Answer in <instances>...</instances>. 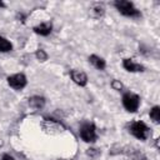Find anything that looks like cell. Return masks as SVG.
Returning <instances> with one entry per match:
<instances>
[{
  "mask_svg": "<svg viewBox=\"0 0 160 160\" xmlns=\"http://www.w3.org/2000/svg\"><path fill=\"white\" fill-rule=\"evenodd\" d=\"M86 155L90 156V158H96V156L100 155V150L96 149V148H89V149L86 150Z\"/></svg>",
  "mask_w": 160,
  "mask_h": 160,
  "instance_id": "17",
  "label": "cell"
},
{
  "mask_svg": "<svg viewBox=\"0 0 160 160\" xmlns=\"http://www.w3.org/2000/svg\"><path fill=\"white\" fill-rule=\"evenodd\" d=\"M12 50V44L0 35V52H9Z\"/></svg>",
  "mask_w": 160,
  "mask_h": 160,
  "instance_id": "14",
  "label": "cell"
},
{
  "mask_svg": "<svg viewBox=\"0 0 160 160\" xmlns=\"http://www.w3.org/2000/svg\"><path fill=\"white\" fill-rule=\"evenodd\" d=\"M1 160H15L10 154H4L2 156H1Z\"/></svg>",
  "mask_w": 160,
  "mask_h": 160,
  "instance_id": "21",
  "label": "cell"
},
{
  "mask_svg": "<svg viewBox=\"0 0 160 160\" xmlns=\"http://www.w3.org/2000/svg\"><path fill=\"white\" fill-rule=\"evenodd\" d=\"M29 106L30 108H32V109H35V110H40V109H42L44 106H45V102H46V100H45V98L44 96H40V95H34V96H30L29 98Z\"/></svg>",
  "mask_w": 160,
  "mask_h": 160,
  "instance_id": "12",
  "label": "cell"
},
{
  "mask_svg": "<svg viewBox=\"0 0 160 160\" xmlns=\"http://www.w3.org/2000/svg\"><path fill=\"white\" fill-rule=\"evenodd\" d=\"M80 138L85 142H95L98 139L96 128L92 122H85L80 128Z\"/></svg>",
  "mask_w": 160,
  "mask_h": 160,
  "instance_id": "5",
  "label": "cell"
},
{
  "mask_svg": "<svg viewBox=\"0 0 160 160\" xmlns=\"http://www.w3.org/2000/svg\"><path fill=\"white\" fill-rule=\"evenodd\" d=\"M128 131L138 140L145 141L150 135V129L144 121H131L128 124Z\"/></svg>",
  "mask_w": 160,
  "mask_h": 160,
  "instance_id": "2",
  "label": "cell"
},
{
  "mask_svg": "<svg viewBox=\"0 0 160 160\" xmlns=\"http://www.w3.org/2000/svg\"><path fill=\"white\" fill-rule=\"evenodd\" d=\"M139 51H140L142 55H145V56H148V55L150 54V50H149L146 46H144V45H140V46H139Z\"/></svg>",
  "mask_w": 160,
  "mask_h": 160,
  "instance_id": "19",
  "label": "cell"
},
{
  "mask_svg": "<svg viewBox=\"0 0 160 160\" xmlns=\"http://www.w3.org/2000/svg\"><path fill=\"white\" fill-rule=\"evenodd\" d=\"M6 5H5V2H2L1 0H0V8H5Z\"/></svg>",
  "mask_w": 160,
  "mask_h": 160,
  "instance_id": "22",
  "label": "cell"
},
{
  "mask_svg": "<svg viewBox=\"0 0 160 160\" xmlns=\"http://www.w3.org/2000/svg\"><path fill=\"white\" fill-rule=\"evenodd\" d=\"M8 84L14 90H22L28 84V79L21 72L20 74H14V75H10L8 78Z\"/></svg>",
  "mask_w": 160,
  "mask_h": 160,
  "instance_id": "6",
  "label": "cell"
},
{
  "mask_svg": "<svg viewBox=\"0 0 160 160\" xmlns=\"http://www.w3.org/2000/svg\"><path fill=\"white\" fill-rule=\"evenodd\" d=\"M104 14H105V8H104L102 4H100V2H94V4L90 5V8H89V15H90L92 19H96V20H98V19L102 18Z\"/></svg>",
  "mask_w": 160,
  "mask_h": 160,
  "instance_id": "9",
  "label": "cell"
},
{
  "mask_svg": "<svg viewBox=\"0 0 160 160\" xmlns=\"http://www.w3.org/2000/svg\"><path fill=\"white\" fill-rule=\"evenodd\" d=\"M35 58H36L39 61L44 62V61H46V60H48L49 55L46 54V51H45V50H42V49H38V50L35 51Z\"/></svg>",
  "mask_w": 160,
  "mask_h": 160,
  "instance_id": "16",
  "label": "cell"
},
{
  "mask_svg": "<svg viewBox=\"0 0 160 160\" xmlns=\"http://www.w3.org/2000/svg\"><path fill=\"white\" fill-rule=\"evenodd\" d=\"M114 6L124 16L135 18V19L141 18L140 10H138L135 8L134 2H131V1H128V0H116V1H114Z\"/></svg>",
  "mask_w": 160,
  "mask_h": 160,
  "instance_id": "1",
  "label": "cell"
},
{
  "mask_svg": "<svg viewBox=\"0 0 160 160\" xmlns=\"http://www.w3.org/2000/svg\"><path fill=\"white\" fill-rule=\"evenodd\" d=\"M89 61H90V64H91L94 68H96L98 70H105V68H106L105 60H104L102 58L95 55V54H92V55L89 56Z\"/></svg>",
  "mask_w": 160,
  "mask_h": 160,
  "instance_id": "13",
  "label": "cell"
},
{
  "mask_svg": "<svg viewBox=\"0 0 160 160\" xmlns=\"http://www.w3.org/2000/svg\"><path fill=\"white\" fill-rule=\"evenodd\" d=\"M16 18L19 19V21H21V22H25V19H26V16H25L24 14H21V12H19V14L16 15Z\"/></svg>",
  "mask_w": 160,
  "mask_h": 160,
  "instance_id": "20",
  "label": "cell"
},
{
  "mask_svg": "<svg viewBox=\"0 0 160 160\" xmlns=\"http://www.w3.org/2000/svg\"><path fill=\"white\" fill-rule=\"evenodd\" d=\"M122 68L129 72H142L145 71L144 65L135 62L132 59H124L122 60Z\"/></svg>",
  "mask_w": 160,
  "mask_h": 160,
  "instance_id": "8",
  "label": "cell"
},
{
  "mask_svg": "<svg viewBox=\"0 0 160 160\" xmlns=\"http://www.w3.org/2000/svg\"><path fill=\"white\" fill-rule=\"evenodd\" d=\"M41 129L45 134L48 135H60L65 131V126L55 120V119H51V118H44L42 121H41Z\"/></svg>",
  "mask_w": 160,
  "mask_h": 160,
  "instance_id": "3",
  "label": "cell"
},
{
  "mask_svg": "<svg viewBox=\"0 0 160 160\" xmlns=\"http://www.w3.org/2000/svg\"><path fill=\"white\" fill-rule=\"evenodd\" d=\"M70 78L79 86H86L88 84V75L81 70H76V69L70 70Z\"/></svg>",
  "mask_w": 160,
  "mask_h": 160,
  "instance_id": "7",
  "label": "cell"
},
{
  "mask_svg": "<svg viewBox=\"0 0 160 160\" xmlns=\"http://www.w3.org/2000/svg\"><path fill=\"white\" fill-rule=\"evenodd\" d=\"M149 115H150L151 120H152L155 124H159V122H160V106H158V105L152 106V108L150 109Z\"/></svg>",
  "mask_w": 160,
  "mask_h": 160,
  "instance_id": "15",
  "label": "cell"
},
{
  "mask_svg": "<svg viewBox=\"0 0 160 160\" xmlns=\"http://www.w3.org/2000/svg\"><path fill=\"white\" fill-rule=\"evenodd\" d=\"M32 30L35 34H38L40 36H48L52 31V25H51V22H41V24L34 26Z\"/></svg>",
  "mask_w": 160,
  "mask_h": 160,
  "instance_id": "10",
  "label": "cell"
},
{
  "mask_svg": "<svg viewBox=\"0 0 160 160\" xmlns=\"http://www.w3.org/2000/svg\"><path fill=\"white\" fill-rule=\"evenodd\" d=\"M122 152L126 154L131 160H148L144 152H141L140 150L132 149V148H122Z\"/></svg>",
  "mask_w": 160,
  "mask_h": 160,
  "instance_id": "11",
  "label": "cell"
},
{
  "mask_svg": "<svg viewBox=\"0 0 160 160\" xmlns=\"http://www.w3.org/2000/svg\"><path fill=\"white\" fill-rule=\"evenodd\" d=\"M110 85H111V88H112L114 90H116V91H120V90L122 89V84H121L119 80H116V79H114V80L110 82Z\"/></svg>",
  "mask_w": 160,
  "mask_h": 160,
  "instance_id": "18",
  "label": "cell"
},
{
  "mask_svg": "<svg viewBox=\"0 0 160 160\" xmlns=\"http://www.w3.org/2000/svg\"><path fill=\"white\" fill-rule=\"evenodd\" d=\"M121 102L126 111L135 112V111H138V109L140 106V96L134 92H125L122 95Z\"/></svg>",
  "mask_w": 160,
  "mask_h": 160,
  "instance_id": "4",
  "label": "cell"
}]
</instances>
